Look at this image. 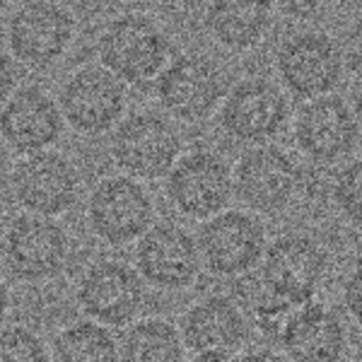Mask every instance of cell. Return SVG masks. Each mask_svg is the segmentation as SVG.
Segmentation results:
<instances>
[{
    "instance_id": "1",
    "label": "cell",
    "mask_w": 362,
    "mask_h": 362,
    "mask_svg": "<svg viewBox=\"0 0 362 362\" xmlns=\"http://www.w3.org/2000/svg\"><path fill=\"white\" fill-rule=\"evenodd\" d=\"M329 249L307 232H285L268 242L256 273L247 283L249 314L266 334L278 338L285 319L307 302H314L329 276Z\"/></svg>"
},
{
    "instance_id": "2",
    "label": "cell",
    "mask_w": 362,
    "mask_h": 362,
    "mask_svg": "<svg viewBox=\"0 0 362 362\" xmlns=\"http://www.w3.org/2000/svg\"><path fill=\"white\" fill-rule=\"evenodd\" d=\"M97 58L99 66L107 68L126 87L155 85L174 58V46L157 17L143 10H128L102 27Z\"/></svg>"
},
{
    "instance_id": "3",
    "label": "cell",
    "mask_w": 362,
    "mask_h": 362,
    "mask_svg": "<svg viewBox=\"0 0 362 362\" xmlns=\"http://www.w3.org/2000/svg\"><path fill=\"white\" fill-rule=\"evenodd\" d=\"M184 155V138L169 116L155 109H138L124 116L109 133V157L119 174L136 181L167 179Z\"/></svg>"
},
{
    "instance_id": "4",
    "label": "cell",
    "mask_w": 362,
    "mask_h": 362,
    "mask_svg": "<svg viewBox=\"0 0 362 362\" xmlns=\"http://www.w3.org/2000/svg\"><path fill=\"white\" fill-rule=\"evenodd\" d=\"M230 75L215 58L198 51L174 54L155 80V97L162 114L177 124L210 119L230 92Z\"/></svg>"
},
{
    "instance_id": "5",
    "label": "cell",
    "mask_w": 362,
    "mask_h": 362,
    "mask_svg": "<svg viewBox=\"0 0 362 362\" xmlns=\"http://www.w3.org/2000/svg\"><path fill=\"white\" fill-rule=\"evenodd\" d=\"M78 37V17L66 3L34 0L10 10L5 49L25 70H49Z\"/></svg>"
},
{
    "instance_id": "6",
    "label": "cell",
    "mask_w": 362,
    "mask_h": 362,
    "mask_svg": "<svg viewBox=\"0 0 362 362\" xmlns=\"http://www.w3.org/2000/svg\"><path fill=\"white\" fill-rule=\"evenodd\" d=\"M90 232L107 247L136 244L155 225V201L143 181L126 174L102 177L85 198Z\"/></svg>"
},
{
    "instance_id": "7",
    "label": "cell",
    "mask_w": 362,
    "mask_h": 362,
    "mask_svg": "<svg viewBox=\"0 0 362 362\" xmlns=\"http://www.w3.org/2000/svg\"><path fill=\"white\" fill-rule=\"evenodd\" d=\"M0 259L20 283H49L70 259V235L58 220L20 213L0 235Z\"/></svg>"
},
{
    "instance_id": "8",
    "label": "cell",
    "mask_w": 362,
    "mask_h": 362,
    "mask_svg": "<svg viewBox=\"0 0 362 362\" xmlns=\"http://www.w3.org/2000/svg\"><path fill=\"white\" fill-rule=\"evenodd\" d=\"M8 184L10 196L22 208V213L54 220L73 210L83 196V174L61 150L17 157Z\"/></svg>"
},
{
    "instance_id": "9",
    "label": "cell",
    "mask_w": 362,
    "mask_h": 362,
    "mask_svg": "<svg viewBox=\"0 0 362 362\" xmlns=\"http://www.w3.org/2000/svg\"><path fill=\"white\" fill-rule=\"evenodd\" d=\"M276 75L285 95L302 102L334 95L343 78V51L329 32L297 29L278 46Z\"/></svg>"
},
{
    "instance_id": "10",
    "label": "cell",
    "mask_w": 362,
    "mask_h": 362,
    "mask_svg": "<svg viewBox=\"0 0 362 362\" xmlns=\"http://www.w3.org/2000/svg\"><path fill=\"white\" fill-rule=\"evenodd\" d=\"M56 99L66 126L87 138L112 133L128 112V87L99 63L75 68Z\"/></svg>"
},
{
    "instance_id": "11",
    "label": "cell",
    "mask_w": 362,
    "mask_h": 362,
    "mask_svg": "<svg viewBox=\"0 0 362 362\" xmlns=\"http://www.w3.org/2000/svg\"><path fill=\"white\" fill-rule=\"evenodd\" d=\"M203 268L215 278H242L259 268L268 247L264 220L247 208H227L196 235Z\"/></svg>"
},
{
    "instance_id": "12",
    "label": "cell",
    "mask_w": 362,
    "mask_h": 362,
    "mask_svg": "<svg viewBox=\"0 0 362 362\" xmlns=\"http://www.w3.org/2000/svg\"><path fill=\"white\" fill-rule=\"evenodd\" d=\"M167 201L181 218L206 220L220 215L235 196L232 167L215 150L201 148L179 157L165 179Z\"/></svg>"
},
{
    "instance_id": "13",
    "label": "cell",
    "mask_w": 362,
    "mask_h": 362,
    "mask_svg": "<svg viewBox=\"0 0 362 362\" xmlns=\"http://www.w3.org/2000/svg\"><path fill=\"white\" fill-rule=\"evenodd\" d=\"M290 119V99L278 83L249 75L235 83L218 109V124L244 145H271Z\"/></svg>"
},
{
    "instance_id": "14",
    "label": "cell",
    "mask_w": 362,
    "mask_h": 362,
    "mask_svg": "<svg viewBox=\"0 0 362 362\" xmlns=\"http://www.w3.org/2000/svg\"><path fill=\"white\" fill-rule=\"evenodd\" d=\"M145 295L148 285L136 266L119 259H102L87 266L75 288V300L85 317L107 329H128L138 321Z\"/></svg>"
},
{
    "instance_id": "15",
    "label": "cell",
    "mask_w": 362,
    "mask_h": 362,
    "mask_svg": "<svg viewBox=\"0 0 362 362\" xmlns=\"http://www.w3.org/2000/svg\"><path fill=\"white\" fill-rule=\"evenodd\" d=\"M235 196L256 215H278L293 206L302 172L293 155L278 145H256L232 167Z\"/></svg>"
},
{
    "instance_id": "16",
    "label": "cell",
    "mask_w": 362,
    "mask_h": 362,
    "mask_svg": "<svg viewBox=\"0 0 362 362\" xmlns=\"http://www.w3.org/2000/svg\"><path fill=\"white\" fill-rule=\"evenodd\" d=\"M295 145L309 162L331 167L348 160L360 140V121L348 99L326 95L309 99L293 121Z\"/></svg>"
},
{
    "instance_id": "17",
    "label": "cell",
    "mask_w": 362,
    "mask_h": 362,
    "mask_svg": "<svg viewBox=\"0 0 362 362\" xmlns=\"http://www.w3.org/2000/svg\"><path fill=\"white\" fill-rule=\"evenodd\" d=\"M136 271L145 285L165 293H179L196 285L203 271L196 235L177 223H155L136 242Z\"/></svg>"
},
{
    "instance_id": "18",
    "label": "cell",
    "mask_w": 362,
    "mask_h": 362,
    "mask_svg": "<svg viewBox=\"0 0 362 362\" xmlns=\"http://www.w3.org/2000/svg\"><path fill=\"white\" fill-rule=\"evenodd\" d=\"M66 128L56 95L39 83H25L0 109V140L17 157L54 150Z\"/></svg>"
},
{
    "instance_id": "19",
    "label": "cell",
    "mask_w": 362,
    "mask_h": 362,
    "mask_svg": "<svg viewBox=\"0 0 362 362\" xmlns=\"http://www.w3.org/2000/svg\"><path fill=\"white\" fill-rule=\"evenodd\" d=\"M179 331L189 353L235 355L249 343L251 321L242 302L225 293H210L184 312Z\"/></svg>"
},
{
    "instance_id": "20",
    "label": "cell",
    "mask_w": 362,
    "mask_h": 362,
    "mask_svg": "<svg viewBox=\"0 0 362 362\" xmlns=\"http://www.w3.org/2000/svg\"><path fill=\"white\" fill-rule=\"evenodd\" d=\"M278 346L288 362H343L348 331L334 309L314 300L285 319L278 331Z\"/></svg>"
},
{
    "instance_id": "21",
    "label": "cell",
    "mask_w": 362,
    "mask_h": 362,
    "mask_svg": "<svg viewBox=\"0 0 362 362\" xmlns=\"http://www.w3.org/2000/svg\"><path fill=\"white\" fill-rule=\"evenodd\" d=\"M273 22V5L254 0H227L210 3L203 13L208 34L223 49L242 54L264 42Z\"/></svg>"
},
{
    "instance_id": "22",
    "label": "cell",
    "mask_w": 362,
    "mask_h": 362,
    "mask_svg": "<svg viewBox=\"0 0 362 362\" xmlns=\"http://www.w3.org/2000/svg\"><path fill=\"white\" fill-rule=\"evenodd\" d=\"M179 326L162 317L133 321L119 341V362H186Z\"/></svg>"
},
{
    "instance_id": "23",
    "label": "cell",
    "mask_w": 362,
    "mask_h": 362,
    "mask_svg": "<svg viewBox=\"0 0 362 362\" xmlns=\"http://www.w3.org/2000/svg\"><path fill=\"white\" fill-rule=\"evenodd\" d=\"M51 362H119V341L97 321H73L51 343Z\"/></svg>"
},
{
    "instance_id": "24",
    "label": "cell",
    "mask_w": 362,
    "mask_h": 362,
    "mask_svg": "<svg viewBox=\"0 0 362 362\" xmlns=\"http://www.w3.org/2000/svg\"><path fill=\"white\" fill-rule=\"evenodd\" d=\"M0 362H51V348L29 326H0Z\"/></svg>"
},
{
    "instance_id": "25",
    "label": "cell",
    "mask_w": 362,
    "mask_h": 362,
    "mask_svg": "<svg viewBox=\"0 0 362 362\" xmlns=\"http://www.w3.org/2000/svg\"><path fill=\"white\" fill-rule=\"evenodd\" d=\"M331 196L343 218L353 225H362V155L348 160L338 169Z\"/></svg>"
},
{
    "instance_id": "26",
    "label": "cell",
    "mask_w": 362,
    "mask_h": 362,
    "mask_svg": "<svg viewBox=\"0 0 362 362\" xmlns=\"http://www.w3.org/2000/svg\"><path fill=\"white\" fill-rule=\"evenodd\" d=\"M22 85H25V68L8 54V49H0V109Z\"/></svg>"
},
{
    "instance_id": "27",
    "label": "cell",
    "mask_w": 362,
    "mask_h": 362,
    "mask_svg": "<svg viewBox=\"0 0 362 362\" xmlns=\"http://www.w3.org/2000/svg\"><path fill=\"white\" fill-rule=\"evenodd\" d=\"M341 297H343V307H346V314L350 317V321L362 331V266H358L346 280H343Z\"/></svg>"
},
{
    "instance_id": "28",
    "label": "cell",
    "mask_w": 362,
    "mask_h": 362,
    "mask_svg": "<svg viewBox=\"0 0 362 362\" xmlns=\"http://www.w3.org/2000/svg\"><path fill=\"white\" fill-rule=\"evenodd\" d=\"M232 362H288L283 358V353L271 348H254V350H244L237 358H232Z\"/></svg>"
},
{
    "instance_id": "29",
    "label": "cell",
    "mask_w": 362,
    "mask_h": 362,
    "mask_svg": "<svg viewBox=\"0 0 362 362\" xmlns=\"http://www.w3.org/2000/svg\"><path fill=\"white\" fill-rule=\"evenodd\" d=\"M350 109H353V114L358 116V121L362 124V68L355 73L353 83H350Z\"/></svg>"
},
{
    "instance_id": "30",
    "label": "cell",
    "mask_w": 362,
    "mask_h": 362,
    "mask_svg": "<svg viewBox=\"0 0 362 362\" xmlns=\"http://www.w3.org/2000/svg\"><path fill=\"white\" fill-rule=\"evenodd\" d=\"M10 307H13V295H10V288L5 283V278L0 276V324L5 321V317L10 314Z\"/></svg>"
},
{
    "instance_id": "31",
    "label": "cell",
    "mask_w": 362,
    "mask_h": 362,
    "mask_svg": "<svg viewBox=\"0 0 362 362\" xmlns=\"http://www.w3.org/2000/svg\"><path fill=\"white\" fill-rule=\"evenodd\" d=\"M191 362H232L230 355H215V353H203V355H194Z\"/></svg>"
},
{
    "instance_id": "32",
    "label": "cell",
    "mask_w": 362,
    "mask_h": 362,
    "mask_svg": "<svg viewBox=\"0 0 362 362\" xmlns=\"http://www.w3.org/2000/svg\"><path fill=\"white\" fill-rule=\"evenodd\" d=\"M348 362H362V343L358 348L353 350V353H350V358H348Z\"/></svg>"
}]
</instances>
